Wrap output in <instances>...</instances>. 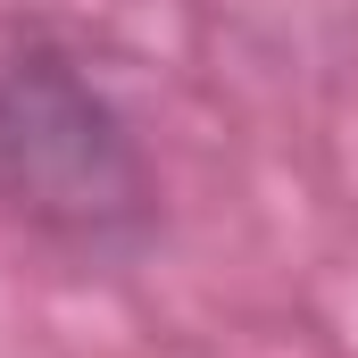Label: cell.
Instances as JSON below:
<instances>
[{
	"mask_svg": "<svg viewBox=\"0 0 358 358\" xmlns=\"http://www.w3.org/2000/svg\"><path fill=\"white\" fill-rule=\"evenodd\" d=\"M0 192L67 234H117L142 225V159L108 100L67 67V59H8L0 67Z\"/></svg>",
	"mask_w": 358,
	"mask_h": 358,
	"instance_id": "cell-1",
	"label": "cell"
}]
</instances>
